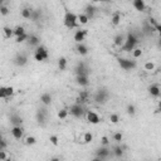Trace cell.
<instances>
[{
    "mask_svg": "<svg viewBox=\"0 0 161 161\" xmlns=\"http://www.w3.org/2000/svg\"><path fill=\"white\" fill-rule=\"evenodd\" d=\"M63 24H64L68 29L78 28V27H79V23H78V15H77V14H74L73 12L65 10V13H64V18H63Z\"/></svg>",
    "mask_w": 161,
    "mask_h": 161,
    "instance_id": "1",
    "label": "cell"
},
{
    "mask_svg": "<svg viewBox=\"0 0 161 161\" xmlns=\"http://www.w3.org/2000/svg\"><path fill=\"white\" fill-rule=\"evenodd\" d=\"M137 43H138L137 35H136L133 32H128L127 35H126V42H125L123 47L121 48V50H122V52H132V50L136 48Z\"/></svg>",
    "mask_w": 161,
    "mask_h": 161,
    "instance_id": "2",
    "label": "cell"
},
{
    "mask_svg": "<svg viewBox=\"0 0 161 161\" xmlns=\"http://www.w3.org/2000/svg\"><path fill=\"white\" fill-rule=\"evenodd\" d=\"M108 100H110V92L106 88H100L93 95V101L97 105H105V103H107Z\"/></svg>",
    "mask_w": 161,
    "mask_h": 161,
    "instance_id": "3",
    "label": "cell"
},
{
    "mask_svg": "<svg viewBox=\"0 0 161 161\" xmlns=\"http://www.w3.org/2000/svg\"><path fill=\"white\" fill-rule=\"evenodd\" d=\"M117 63L123 70H132L137 67L136 60L135 59H128V58H117Z\"/></svg>",
    "mask_w": 161,
    "mask_h": 161,
    "instance_id": "4",
    "label": "cell"
},
{
    "mask_svg": "<svg viewBox=\"0 0 161 161\" xmlns=\"http://www.w3.org/2000/svg\"><path fill=\"white\" fill-rule=\"evenodd\" d=\"M68 110H69V115L73 116V117H75V118H82L87 113L86 110H85V107L82 105H78V103L72 105Z\"/></svg>",
    "mask_w": 161,
    "mask_h": 161,
    "instance_id": "5",
    "label": "cell"
},
{
    "mask_svg": "<svg viewBox=\"0 0 161 161\" xmlns=\"http://www.w3.org/2000/svg\"><path fill=\"white\" fill-rule=\"evenodd\" d=\"M49 58V53H48V49L44 47V45H39L35 52H34V59L37 62H44Z\"/></svg>",
    "mask_w": 161,
    "mask_h": 161,
    "instance_id": "6",
    "label": "cell"
},
{
    "mask_svg": "<svg viewBox=\"0 0 161 161\" xmlns=\"http://www.w3.org/2000/svg\"><path fill=\"white\" fill-rule=\"evenodd\" d=\"M74 73H75V75H88L90 74V69H88L87 64L83 60H80V62H78L75 64Z\"/></svg>",
    "mask_w": 161,
    "mask_h": 161,
    "instance_id": "7",
    "label": "cell"
},
{
    "mask_svg": "<svg viewBox=\"0 0 161 161\" xmlns=\"http://www.w3.org/2000/svg\"><path fill=\"white\" fill-rule=\"evenodd\" d=\"M110 153H111V150H110V147H108V146H100V147L95 151L96 157H98V158L103 160V161L108 158Z\"/></svg>",
    "mask_w": 161,
    "mask_h": 161,
    "instance_id": "8",
    "label": "cell"
},
{
    "mask_svg": "<svg viewBox=\"0 0 161 161\" xmlns=\"http://www.w3.org/2000/svg\"><path fill=\"white\" fill-rule=\"evenodd\" d=\"M35 118H37V122L39 125H45L47 122V118H48V111L47 108H39L35 113Z\"/></svg>",
    "mask_w": 161,
    "mask_h": 161,
    "instance_id": "9",
    "label": "cell"
},
{
    "mask_svg": "<svg viewBox=\"0 0 161 161\" xmlns=\"http://www.w3.org/2000/svg\"><path fill=\"white\" fill-rule=\"evenodd\" d=\"M13 63H14L17 67H24V65L28 63V57H27V54H24V53H18V54L14 57Z\"/></svg>",
    "mask_w": 161,
    "mask_h": 161,
    "instance_id": "10",
    "label": "cell"
},
{
    "mask_svg": "<svg viewBox=\"0 0 161 161\" xmlns=\"http://www.w3.org/2000/svg\"><path fill=\"white\" fill-rule=\"evenodd\" d=\"M14 93H15V88L12 87V86H8V87L3 86L2 88H0V98H3V100L12 97Z\"/></svg>",
    "mask_w": 161,
    "mask_h": 161,
    "instance_id": "11",
    "label": "cell"
},
{
    "mask_svg": "<svg viewBox=\"0 0 161 161\" xmlns=\"http://www.w3.org/2000/svg\"><path fill=\"white\" fill-rule=\"evenodd\" d=\"M86 35H87V30L86 29H78V30L74 32L73 39H74V42L77 44H79V43H83V40L86 39Z\"/></svg>",
    "mask_w": 161,
    "mask_h": 161,
    "instance_id": "12",
    "label": "cell"
},
{
    "mask_svg": "<svg viewBox=\"0 0 161 161\" xmlns=\"http://www.w3.org/2000/svg\"><path fill=\"white\" fill-rule=\"evenodd\" d=\"M90 101V92L88 91H80L78 93V97L75 98V103L78 105H86Z\"/></svg>",
    "mask_w": 161,
    "mask_h": 161,
    "instance_id": "13",
    "label": "cell"
},
{
    "mask_svg": "<svg viewBox=\"0 0 161 161\" xmlns=\"http://www.w3.org/2000/svg\"><path fill=\"white\" fill-rule=\"evenodd\" d=\"M86 118H87V121H88L90 123H92V125H97V123H100V122H101V117H100V115H98V113H96L95 111H87V113H86Z\"/></svg>",
    "mask_w": 161,
    "mask_h": 161,
    "instance_id": "14",
    "label": "cell"
},
{
    "mask_svg": "<svg viewBox=\"0 0 161 161\" xmlns=\"http://www.w3.org/2000/svg\"><path fill=\"white\" fill-rule=\"evenodd\" d=\"M147 91H148V95L151 97H153V98H158L161 96V87L158 85H151V86H148Z\"/></svg>",
    "mask_w": 161,
    "mask_h": 161,
    "instance_id": "15",
    "label": "cell"
},
{
    "mask_svg": "<svg viewBox=\"0 0 161 161\" xmlns=\"http://www.w3.org/2000/svg\"><path fill=\"white\" fill-rule=\"evenodd\" d=\"M10 132L15 140H22L23 135H24V128H23V126H13Z\"/></svg>",
    "mask_w": 161,
    "mask_h": 161,
    "instance_id": "16",
    "label": "cell"
},
{
    "mask_svg": "<svg viewBox=\"0 0 161 161\" xmlns=\"http://www.w3.org/2000/svg\"><path fill=\"white\" fill-rule=\"evenodd\" d=\"M75 83L80 87H87L90 85V77L88 75H75Z\"/></svg>",
    "mask_w": 161,
    "mask_h": 161,
    "instance_id": "17",
    "label": "cell"
},
{
    "mask_svg": "<svg viewBox=\"0 0 161 161\" xmlns=\"http://www.w3.org/2000/svg\"><path fill=\"white\" fill-rule=\"evenodd\" d=\"M27 43H28L29 47H35V48H38V47L40 45V38H39L37 34H30L29 38H28V40H27Z\"/></svg>",
    "mask_w": 161,
    "mask_h": 161,
    "instance_id": "18",
    "label": "cell"
},
{
    "mask_svg": "<svg viewBox=\"0 0 161 161\" xmlns=\"http://www.w3.org/2000/svg\"><path fill=\"white\" fill-rule=\"evenodd\" d=\"M9 121H10V123H12L13 126H22V125H23V117H22L20 115H18V113L10 115Z\"/></svg>",
    "mask_w": 161,
    "mask_h": 161,
    "instance_id": "19",
    "label": "cell"
},
{
    "mask_svg": "<svg viewBox=\"0 0 161 161\" xmlns=\"http://www.w3.org/2000/svg\"><path fill=\"white\" fill-rule=\"evenodd\" d=\"M132 7L137 12H145L146 10V3L143 2V0H133V2H132Z\"/></svg>",
    "mask_w": 161,
    "mask_h": 161,
    "instance_id": "20",
    "label": "cell"
},
{
    "mask_svg": "<svg viewBox=\"0 0 161 161\" xmlns=\"http://www.w3.org/2000/svg\"><path fill=\"white\" fill-rule=\"evenodd\" d=\"M125 42H126V38H125L123 34H121V33H118V34H116V35L113 37V44H115L116 47L122 48L123 44H125Z\"/></svg>",
    "mask_w": 161,
    "mask_h": 161,
    "instance_id": "21",
    "label": "cell"
},
{
    "mask_svg": "<svg viewBox=\"0 0 161 161\" xmlns=\"http://www.w3.org/2000/svg\"><path fill=\"white\" fill-rule=\"evenodd\" d=\"M52 101H53V97L49 92H44L42 96H40V102L47 107V106H50L52 105Z\"/></svg>",
    "mask_w": 161,
    "mask_h": 161,
    "instance_id": "22",
    "label": "cell"
},
{
    "mask_svg": "<svg viewBox=\"0 0 161 161\" xmlns=\"http://www.w3.org/2000/svg\"><path fill=\"white\" fill-rule=\"evenodd\" d=\"M75 50H77V53H78L79 55H87L88 52H90L88 47H87L86 44H83V43L77 44V45H75Z\"/></svg>",
    "mask_w": 161,
    "mask_h": 161,
    "instance_id": "23",
    "label": "cell"
},
{
    "mask_svg": "<svg viewBox=\"0 0 161 161\" xmlns=\"http://www.w3.org/2000/svg\"><path fill=\"white\" fill-rule=\"evenodd\" d=\"M85 14L90 18V20L93 19L95 18V14H96V8L92 4H87L86 8H85Z\"/></svg>",
    "mask_w": 161,
    "mask_h": 161,
    "instance_id": "24",
    "label": "cell"
},
{
    "mask_svg": "<svg viewBox=\"0 0 161 161\" xmlns=\"http://www.w3.org/2000/svg\"><path fill=\"white\" fill-rule=\"evenodd\" d=\"M20 15H22V18H23V19H32V15H33V9H32V8L25 7V8H23V9H22Z\"/></svg>",
    "mask_w": 161,
    "mask_h": 161,
    "instance_id": "25",
    "label": "cell"
},
{
    "mask_svg": "<svg viewBox=\"0 0 161 161\" xmlns=\"http://www.w3.org/2000/svg\"><path fill=\"white\" fill-rule=\"evenodd\" d=\"M121 19H122V17H121V14H120L118 12L113 13L112 17H111V23H112V25H115V27L120 25V24H121Z\"/></svg>",
    "mask_w": 161,
    "mask_h": 161,
    "instance_id": "26",
    "label": "cell"
},
{
    "mask_svg": "<svg viewBox=\"0 0 161 161\" xmlns=\"http://www.w3.org/2000/svg\"><path fill=\"white\" fill-rule=\"evenodd\" d=\"M67 64H68V60H67L65 57H60V58L58 59V69H59L60 72H63V70L67 69Z\"/></svg>",
    "mask_w": 161,
    "mask_h": 161,
    "instance_id": "27",
    "label": "cell"
},
{
    "mask_svg": "<svg viewBox=\"0 0 161 161\" xmlns=\"http://www.w3.org/2000/svg\"><path fill=\"white\" fill-rule=\"evenodd\" d=\"M123 147L121 146V145H116L113 148H112V152H113V155L116 156V157H118V158H121L122 156H123Z\"/></svg>",
    "mask_w": 161,
    "mask_h": 161,
    "instance_id": "28",
    "label": "cell"
},
{
    "mask_svg": "<svg viewBox=\"0 0 161 161\" xmlns=\"http://www.w3.org/2000/svg\"><path fill=\"white\" fill-rule=\"evenodd\" d=\"M88 22H90V18L85 13L78 14V23H79V25H86V24H88Z\"/></svg>",
    "mask_w": 161,
    "mask_h": 161,
    "instance_id": "29",
    "label": "cell"
},
{
    "mask_svg": "<svg viewBox=\"0 0 161 161\" xmlns=\"http://www.w3.org/2000/svg\"><path fill=\"white\" fill-rule=\"evenodd\" d=\"M148 23L155 28V30H156V32L158 33V35L161 37V24H160V23H157L153 18H150V19H148Z\"/></svg>",
    "mask_w": 161,
    "mask_h": 161,
    "instance_id": "30",
    "label": "cell"
},
{
    "mask_svg": "<svg viewBox=\"0 0 161 161\" xmlns=\"http://www.w3.org/2000/svg\"><path fill=\"white\" fill-rule=\"evenodd\" d=\"M24 34H27V33H25V28L23 25H17L14 28V35H15V38L17 37H20V35H24Z\"/></svg>",
    "mask_w": 161,
    "mask_h": 161,
    "instance_id": "31",
    "label": "cell"
},
{
    "mask_svg": "<svg viewBox=\"0 0 161 161\" xmlns=\"http://www.w3.org/2000/svg\"><path fill=\"white\" fill-rule=\"evenodd\" d=\"M40 18H42V10L40 9H33V15H32L30 20L38 22V20H40Z\"/></svg>",
    "mask_w": 161,
    "mask_h": 161,
    "instance_id": "32",
    "label": "cell"
},
{
    "mask_svg": "<svg viewBox=\"0 0 161 161\" xmlns=\"http://www.w3.org/2000/svg\"><path fill=\"white\" fill-rule=\"evenodd\" d=\"M3 32H4V35H5L7 39H10L14 35V29L10 28V27H4L3 28Z\"/></svg>",
    "mask_w": 161,
    "mask_h": 161,
    "instance_id": "33",
    "label": "cell"
},
{
    "mask_svg": "<svg viewBox=\"0 0 161 161\" xmlns=\"http://www.w3.org/2000/svg\"><path fill=\"white\" fill-rule=\"evenodd\" d=\"M68 115H69V110L68 108H62V110H59L58 111V118L59 120H65L67 117H68Z\"/></svg>",
    "mask_w": 161,
    "mask_h": 161,
    "instance_id": "34",
    "label": "cell"
},
{
    "mask_svg": "<svg viewBox=\"0 0 161 161\" xmlns=\"http://www.w3.org/2000/svg\"><path fill=\"white\" fill-rule=\"evenodd\" d=\"M126 112H127V115L128 116H135L136 115V107H135V105H132V103H128L127 105V107H126Z\"/></svg>",
    "mask_w": 161,
    "mask_h": 161,
    "instance_id": "35",
    "label": "cell"
},
{
    "mask_svg": "<svg viewBox=\"0 0 161 161\" xmlns=\"http://www.w3.org/2000/svg\"><path fill=\"white\" fill-rule=\"evenodd\" d=\"M143 68H145V70H147V72H152V70H155L156 65H155V63H153V62L148 60V62H146V63L143 64Z\"/></svg>",
    "mask_w": 161,
    "mask_h": 161,
    "instance_id": "36",
    "label": "cell"
},
{
    "mask_svg": "<svg viewBox=\"0 0 161 161\" xmlns=\"http://www.w3.org/2000/svg\"><path fill=\"white\" fill-rule=\"evenodd\" d=\"M108 120H110V122L111 123H113V125H116V123H118L120 122V115L118 113H111L110 115V117H108Z\"/></svg>",
    "mask_w": 161,
    "mask_h": 161,
    "instance_id": "37",
    "label": "cell"
},
{
    "mask_svg": "<svg viewBox=\"0 0 161 161\" xmlns=\"http://www.w3.org/2000/svg\"><path fill=\"white\" fill-rule=\"evenodd\" d=\"M93 141V135H92V132H85L83 133V142L85 143H90V142H92Z\"/></svg>",
    "mask_w": 161,
    "mask_h": 161,
    "instance_id": "38",
    "label": "cell"
},
{
    "mask_svg": "<svg viewBox=\"0 0 161 161\" xmlns=\"http://www.w3.org/2000/svg\"><path fill=\"white\" fill-rule=\"evenodd\" d=\"M112 140H113L115 142H117V143L122 142V140H123V135H122V132H115V133L112 135Z\"/></svg>",
    "mask_w": 161,
    "mask_h": 161,
    "instance_id": "39",
    "label": "cell"
},
{
    "mask_svg": "<svg viewBox=\"0 0 161 161\" xmlns=\"http://www.w3.org/2000/svg\"><path fill=\"white\" fill-rule=\"evenodd\" d=\"M25 145H28V146H33V145H35L37 143V138L34 137V136H28V137H25Z\"/></svg>",
    "mask_w": 161,
    "mask_h": 161,
    "instance_id": "40",
    "label": "cell"
},
{
    "mask_svg": "<svg viewBox=\"0 0 161 161\" xmlns=\"http://www.w3.org/2000/svg\"><path fill=\"white\" fill-rule=\"evenodd\" d=\"M9 13H10V9H9L5 4H2V5H0V14H2L3 17H7Z\"/></svg>",
    "mask_w": 161,
    "mask_h": 161,
    "instance_id": "41",
    "label": "cell"
},
{
    "mask_svg": "<svg viewBox=\"0 0 161 161\" xmlns=\"http://www.w3.org/2000/svg\"><path fill=\"white\" fill-rule=\"evenodd\" d=\"M28 38H29V34H24V35L17 37V38H15V43H17V44H22V43L27 42V40H28Z\"/></svg>",
    "mask_w": 161,
    "mask_h": 161,
    "instance_id": "42",
    "label": "cell"
},
{
    "mask_svg": "<svg viewBox=\"0 0 161 161\" xmlns=\"http://www.w3.org/2000/svg\"><path fill=\"white\" fill-rule=\"evenodd\" d=\"M140 57H142V49H141V48H135V49L132 50V58H133V59H137V58H140Z\"/></svg>",
    "mask_w": 161,
    "mask_h": 161,
    "instance_id": "43",
    "label": "cell"
},
{
    "mask_svg": "<svg viewBox=\"0 0 161 161\" xmlns=\"http://www.w3.org/2000/svg\"><path fill=\"white\" fill-rule=\"evenodd\" d=\"M49 141H50V143L53 146H58L59 145V137L57 135H50L49 136Z\"/></svg>",
    "mask_w": 161,
    "mask_h": 161,
    "instance_id": "44",
    "label": "cell"
},
{
    "mask_svg": "<svg viewBox=\"0 0 161 161\" xmlns=\"http://www.w3.org/2000/svg\"><path fill=\"white\" fill-rule=\"evenodd\" d=\"M110 145V137L102 136L101 137V146H108Z\"/></svg>",
    "mask_w": 161,
    "mask_h": 161,
    "instance_id": "45",
    "label": "cell"
},
{
    "mask_svg": "<svg viewBox=\"0 0 161 161\" xmlns=\"http://www.w3.org/2000/svg\"><path fill=\"white\" fill-rule=\"evenodd\" d=\"M7 147H8V142H7V140L3 138L2 141H0V151H5Z\"/></svg>",
    "mask_w": 161,
    "mask_h": 161,
    "instance_id": "46",
    "label": "cell"
},
{
    "mask_svg": "<svg viewBox=\"0 0 161 161\" xmlns=\"http://www.w3.org/2000/svg\"><path fill=\"white\" fill-rule=\"evenodd\" d=\"M8 158H9V156H8L7 151H0V161H5Z\"/></svg>",
    "mask_w": 161,
    "mask_h": 161,
    "instance_id": "47",
    "label": "cell"
},
{
    "mask_svg": "<svg viewBox=\"0 0 161 161\" xmlns=\"http://www.w3.org/2000/svg\"><path fill=\"white\" fill-rule=\"evenodd\" d=\"M155 113H161V101L157 102V107L155 110Z\"/></svg>",
    "mask_w": 161,
    "mask_h": 161,
    "instance_id": "48",
    "label": "cell"
},
{
    "mask_svg": "<svg viewBox=\"0 0 161 161\" xmlns=\"http://www.w3.org/2000/svg\"><path fill=\"white\" fill-rule=\"evenodd\" d=\"M49 161H60V158H59L58 156H53V157H50Z\"/></svg>",
    "mask_w": 161,
    "mask_h": 161,
    "instance_id": "49",
    "label": "cell"
},
{
    "mask_svg": "<svg viewBox=\"0 0 161 161\" xmlns=\"http://www.w3.org/2000/svg\"><path fill=\"white\" fill-rule=\"evenodd\" d=\"M157 48H160L161 49V37L158 38V40H157Z\"/></svg>",
    "mask_w": 161,
    "mask_h": 161,
    "instance_id": "50",
    "label": "cell"
},
{
    "mask_svg": "<svg viewBox=\"0 0 161 161\" xmlns=\"http://www.w3.org/2000/svg\"><path fill=\"white\" fill-rule=\"evenodd\" d=\"M91 161H103V160H101V158H98V157H95V158H92Z\"/></svg>",
    "mask_w": 161,
    "mask_h": 161,
    "instance_id": "51",
    "label": "cell"
},
{
    "mask_svg": "<svg viewBox=\"0 0 161 161\" xmlns=\"http://www.w3.org/2000/svg\"><path fill=\"white\" fill-rule=\"evenodd\" d=\"M5 161H13V160H12V157H9V158H8V160H5Z\"/></svg>",
    "mask_w": 161,
    "mask_h": 161,
    "instance_id": "52",
    "label": "cell"
}]
</instances>
